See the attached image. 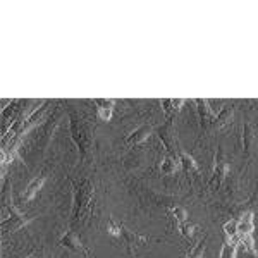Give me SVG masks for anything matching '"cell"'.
Here are the masks:
<instances>
[{"label":"cell","instance_id":"1","mask_svg":"<svg viewBox=\"0 0 258 258\" xmlns=\"http://www.w3.org/2000/svg\"><path fill=\"white\" fill-rule=\"evenodd\" d=\"M71 184L74 189V210H73V226L81 224L93 209V197H95V188L88 179H81L80 182H76L74 179H71Z\"/></svg>","mask_w":258,"mask_h":258},{"label":"cell","instance_id":"2","mask_svg":"<svg viewBox=\"0 0 258 258\" xmlns=\"http://www.w3.org/2000/svg\"><path fill=\"white\" fill-rule=\"evenodd\" d=\"M69 120H71V136H73L74 143H76L78 150H80L81 160H88L91 153V145H93V136H91V126L85 122V119L76 112L73 107H68Z\"/></svg>","mask_w":258,"mask_h":258},{"label":"cell","instance_id":"3","mask_svg":"<svg viewBox=\"0 0 258 258\" xmlns=\"http://www.w3.org/2000/svg\"><path fill=\"white\" fill-rule=\"evenodd\" d=\"M107 232H109L110 236H117L124 241V244L127 246V251H129V256L135 258V248L136 246H141V244L148 243L150 238L148 236H143V234H138V232L135 231H129L122 226L120 222H117L114 217L109 219V229H107Z\"/></svg>","mask_w":258,"mask_h":258},{"label":"cell","instance_id":"4","mask_svg":"<svg viewBox=\"0 0 258 258\" xmlns=\"http://www.w3.org/2000/svg\"><path fill=\"white\" fill-rule=\"evenodd\" d=\"M4 205H6L7 212H9V217L2 220V234H9V232H16L19 231L21 227L28 226L33 219H26L24 214L16 209V205L12 203L11 198H4Z\"/></svg>","mask_w":258,"mask_h":258},{"label":"cell","instance_id":"5","mask_svg":"<svg viewBox=\"0 0 258 258\" xmlns=\"http://www.w3.org/2000/svg\"><path fill=\"white\" fill-rule=\"evenodd\" d=\"M229 172V165L227 162L224 160V152H222V147H217V157H215V167H214V172H212V177L209 181V189L210 191H217L220 188V184L224 182Z\"/></svg>","mask_w":258,"mask_h":258},{"label":"cell","instance_id":"6","mask_svg":"<svg viewBox=\"0 0 258 258\" xmlns=\"http://www.w3.org/2000/svg\"><path fill=\"white\" fill-rule=\"evenodd\" d=\"M157 135L164 143L165 150L169 152V155L176 157V135H174V117L165 119V122L160 127H157Z\"/></svg>","mask_w":258,"mask_h":258},{"label":"cell","instance_id":"7","mask_svg":"<svg viewBox=\"0 0 258 258\" xmlns=\"http://www.w3.org/2000/svg\"><path fill=\"white\" fill-rule=\"evenodd\" d=\"M59 244H60L62 248H68V249H71V251H74V253H81V255L85 256V258H90V255H91L90 249L81 243V239L78 238V234L73 231V229L62 236V239L59 241Z\"/></svg>","mask_w":258,"mask_h":258},{"label":"cell","instance_id":"8","mask_svg":"<svg viewBox=\"0 0 258 258\" xmlns=\"http://www.w3.org/2000/svg\"><path fill=\"white\" fill-rule=\"evenodd\" d=\"M57 122H59V114H55L53 117H50L48 122H45L43 126L40 127V131H36V140H35L36 148L45 150V147L48 145L50 138H52L53 127L57 126Z\"/></svg>","mask_w":258,"mask_h":258},{"label":"cell","instance_id":"9","mask_svg":"<svg viewBox=\"0 0 258 258\" xmlns=\"http://www.w3.org/2000/svg\"><path fill=\"white\" fill-rule=\"evenodd\" d=\"M197 109H198V119H200V127L203 129V131H207V129H210L212 122H214L215 119V112L212 110V107H209V100H202L198 98L197 100Z\"/></svg>","mask_w":258,"mask_h":258},{"label":"cell","instance_id":"10","mask_svg":"<svg viewBox=\"0 0 258 258\" xmlns=\"http://www.w3.org/2000/svg\"><path fill=\"white\" fill-rule=\"evenodd\" d=\"M153 133V126L152 124H143V126L136 127L135 131L131 133V135L126 136V140H124V143L129 145V147H136V145L143 143L145 140L148 138L150 135Z\"/></svg>","mask_w":258,"mask_h":258},{"label":"cell","instance_id":"11","mask_svg":"<svg viewBox=\"0 0 258 258\" xmlns=\"http://www.w3.org/2000/svg\"><path fill=\"white\" fill-rule=\"evenodd\" d=\"M232 117H234V109L232 107H224V109H220L217 112V115H215L214 122H212L210 129L212 131H219V129H224L226 126L232 122Z\"/></svg>","mask_w":258,"mask_h":258},{"label":"cell","instance_id":"12","mask_svg":"<svg viewBox=\"0 0 258 258\" xmlns=\"http://www.w3.org/2000/svg\"><path fill=\"white\" fill-rule=\"evenodd\" d=\"M160 105H162V110H164L165 119H169V117H174V115L177 114V110L181 109V105H184V100H182V98H177V100H162Z\"/></svg>","mask_w":258,"mask_h":258},{"label":"cell","instance_id":"13","mask_svg":"<svg viewBox=\"0 0 258 258\" xmlns=\"http://www.w3.org/2000/svg\"><path fill=\"white\" fill-rule=\"evenodd\" d=\"M253 140H255V127H253L251 122H244L243 124V152L246 157L249 155Z\"/></svg>","mask_w":258,"mask_h":258},{"label":"cell","instance_id":"14","mask_svg":"<svg viewBox=\"0 0 258 258\" xmlns=\"http://www.w3.org/2000/svg\"><path fill=\"white\" fill-rule=\"evenodd\" d=\"M253 212H246L238 220V232L241 236H249L253 232Z\"/></svg>","mask_w":258,"mask_h":258},{"label":"cell","instance_id":"15","mask_svg":"<svg viewBox=\"0 0 258 258\" xmlns=\"http://www.w3.org/2000/svg\"><path fill=\"white\" fill-rule=\"evenodd\" d=\"M43 184H45V177L33 179L30 184H28V188L24 189V193H23V200H24V202H31V200L36 197V193H38V191L43 188Z\"/></svg>","mask_w":258,"mask_h":258},{"label":"cell","instance_id":"16","mask_svg":"<svg viewBox=\"0 0 258 258\" xmlns=\"http://www.w3.org/2000/svg\"><path fill=\"white\" fill-rule=\"evenodd\" d=\"M179 162H181V167L184 172H198V164L189 153L179 150Z\"/></svg>","mask_w":258,"mask_h":258},{"label":"cell","instance_id":"17","mask_svg":"<svg viewBox=\"0 0 258 258\" xmlns=\"http://www.w3.org/2000/svg\"><path fill=\"white\" fill-rule=\"evenodd\" d=\"M179 167H181V162H179V159H176V157L172 155H167L164 160H162V165H160V170L162 174H176Z\"/></svg>","mask_w":258,"mask_h":258},{"label":"cell","instance_id":"18","mask_svg":"<svg viewBox=\"0 0 258 258\" xmlns=\"http://www.w3.org/2000/svg\"><path fill=\"white\" fill-rule=\"evenodd\" d=\"M224 234L227 236V238H236V234H238V220H229V222L224 224Z\"/></svg>","mask_w":258,"mask_h":258},{"label":"cell","instance_id":"19","mask_svg":"<svg viewBox=\"0 0 258 258\" xmlns=\"http://www.w3.org/2000/svg\"><path fill=\"white\" fill-rule=\"evenodd\" d=\"M236 256V244L226 241L222 246V251H220V258H234Z\"/></svg>","mask_w":258,"mask_h":258},{"label":"cell","instance_id":"20","mask_svg":"<svg viewBox=\"0 0 258 258\" xmlns=\"http://www.w3.org/2000/svg\"><path fill=\"white\" fill-rule=\"evenodd\" d=\"M172 215H174V219H176L177 226L182 222H188V214H186V210L182 209V207H176V209H172Z\"/></svg>","mask_w":258,"mask_h":258},{"label":"cell","instance_id":"21","mask_svg":"<svg viewBox=\"0 0 258 258\" xmlns=\"http://www.w3.org/2000/svg\"><path fill=\"white\" fill-rule=\"evenodd\" d=\"M207 239L209 238H203L202 241L198 243V246L189 253L188 258H203V251H205V244H207Z\"/></svg>","mask_w":258,"mask_h":258},{"label":"cell","instance_id":"22","mask_svg":"<svg viewBox=\"0 0 258 258\" xmlns=\"http://www.w3.org/2000/svg\"><path fill=\"white\" fill-rule=\"evenodd\" d=\"M112 112H114V107H97V114L100 120H110Z\"/></svg>","mask_w":258,"mask_h":258},{"label":"cell","instance_id":"23","mask_svg":"<svg viewBox=\"0 0 258 258\" xmlns=\"http://www.w3.org/2000/svg\"><path fill=\"white\" fill-rule=\"evenodd\" d=\"M179 231H181L182 236H186V238H191V236H193V232H195V226H193V224H189V220H188V222L179 224Z\"/></svg>","mask_w":258,"mask_h":258},{"label":"cell","instance_id":"24","mask_svg":"<svg viewBox=\"0 0 258 258\" xmlns=\"http://www.w3.org/2000/svg\"><path fill=\"white\" fill-rule=\"evenodd\" d=\"M98 107H114L115 105V100H102V98H97L95 100Z\"/></svg>","mask_w":258,"mask_h":258},{"label":"cell","instance_id":"25","mask_svg":"<svg viewBox=\"0 0 258 258\" xmlns=\"http://www.w3.org/2000/svg\"><path fill=\"white\" fill-rule=\"evenodd\" d=\"M28 258H40V253H33V255H30Z\"/></svg>","mask_w":258,"mask_h":258}]
</instances>
